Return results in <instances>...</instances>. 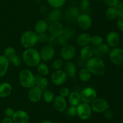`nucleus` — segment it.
<instances>
[{"label":"nucleus","mask_w":123,"mask_h":123,"mask_svg":"<svg viewBox=\"0 0 123 123\" xmlns=\"http://www.w3.org/2000/svg\"><path fill=\"white\" fill-rule=\"evenodd\" d=\"M85 67L89 70L91 74L97 77L103 76L106 72L105 62L100 57L93 56L88 60L85 63Z\"/></svg>","instance_id":"1"},{"label":"nucleus","mask_w":123,"mask_h":123,"mask_svg":"<svg viewBox=\"0 0 123 123\" xmlns=\"http://www.w3.org/2000/svg\"><path fill=\"white\" fill-rule=\"evenodd\" d=\"M22 60L29 67H36L42 61L40 52L34 48L25 49L22 53Z\"/></svg>","instance_id":"2"},{"label":"nucleus","mask_w":123,"mask_h":123,"mask_svg":"<svg viewBox=\"0 0 123 123\" xmlns=\"http://www.w3.org/2000/svg\"><path fill=\"white\" fill-rule=\"evenodd\" d=\"M19 82L22 88L30 89L36 86V75L29 69H24L19 74Z\"/></svg>","instance_id":"3"},{"label":"nucleus","mask_w":123,"mask_h":123,"mask_svg":"<svg viewBox=\"0 0 123 123\" xmlns=\"http://www.w3.org/2000/svg\"><path fill=\"white\" fill-rule=\"evenodd\" d=\"M20 42L22 46L25 49L34 48L38 43L37 34L32 30L25 31L20 36Z\"/></svg>","instance_id":"4"},{"label":"nucleus","mask_w":123,"mask_h":123,"mask_svg":"<svg viewBox=\"0 0 123 123\" xmlns=\"http://www.w3.org/2000/svg\"><path fill=\"white\" fill-rule=\"evenodd\" d=\"M77 115L82 120L86 121L91 118L92 113V109L90 104L81 102L76 106Z\"/></svg>","instance_id":"5"},{"label":"nucleus","mask_w":123,"mask_h":123,"mask_svg":"<svg viewBox=\"0 0 123 123\" xmlns=\"http://www.w3.org/2000/svg\"><path fill=\"white\" fill-rule=\"evenodd\" d=\"M92 112L97 113H104L109 109V103L108 100L103 98H97L91 103Z\"/></svg>","instance_id":"6"},{"label":"nucleus","mask_w":123,"mask_h":123,"mask_svg":"<svg viewBox=\"0 0 123 123\" xmlns=\"http://www.w3.org/2000/svg\"><path fill=\"white\" fill-rule=\"evenodd\" d=\"M80 95L82 102L90 104L97 98V92L94 88L86 87L82 90Z\"/></svg>","instance_id":"7"},{"label":"nucleus","mask_w":123,"mask_h":123,"mask_svg":"<svg viewBox=\"0 0 123 123\" xmlns=\"http://www.w3.org/2000/svg\"><path fill=\"white\" fill-rule=\"evenodd\" d=\"M109 57L111 62L115 65H123V49L119 47L112 48L109 53Z\"/></svg>","instance_id":"8"},{"label":"nucleus","mask_w":123,"mask_h":123,"mask_svg":"<svg viewBox=\"0 0 123 123\" xmlns=\"http://www.w3.org/2000/svg\"><path fill=\"white\" fill-rule=\"evenodd\" d=\"M76 54V49L72 44H67L61 48L60 51V56L64 61L72 60Z\"/></svg>","instance_id":"9"},{"label":"nucleus","mask_w":123,"mask_h":123,"mask_svg":"<svg viewBox=\"0 0 123 123\" xmlns=\"http://www.w3.org/2000/svg\"><path fill=\"white\" fill-rule=\"evenodd\" d=\"M76 22L81 30H88L92 26V19L88 13H82L79 14Z\"/></svg>","instance_id":"10"},{"label":"nucleus","mask_w":123,"mask_h":123,"mask_svg":"<svg viewBox=\"0 0 123 123\" xmlns=\"http://www.w3.org/2000/svg\"><path fill=\"white\" fill-rule=\"evenodd\" d=\"M68 76L63 69L54 71L50 76L51 82L54 85L61 86L64 84L67 80Z\"/></svg>","instance_id":"11"},{"label":"nucleus","mask_w":123,"mask_h":123,"mask_svg":"<svg viewBox=\"0 0 123 123\" xmlns=\"http://www.w3.org/2000/svg\"><path fill=\"white\" fill-rule=\"evenodd\" d=\"M43 91L37 86L32 87L29 89L28 92V100L32 102H38L40 101L42 98Z\"/></svg>","instance_id":"12"},{"label":"nucleus","mask_w":123,"mask_h":123,"mask_svg":"<svg viewBox=\"0 0 123 123\" xmlns=\"http://www.w3.org/2000/svg\"><path fill=\"white\" fill-rule=\"evenodd\" d=\"M41 59L43 62H49L54 58L55 51L54 47L50 45H46L42 48L40 52Z\"/></svg>","instance_id":"13"},{"label":"nucleus","mask_w":123,"mask_h":123,"mask_svg":"<svg viewBox=\"0 0 123 123\" xmlns=\"http://www.w3.org/2000/svg\"><path fill=\"white\" fill-rule=\"evenodd\" d=\"M80 14V10L79 8L74 6L69 7L67 9L65 13V18L67 22L70 23H73L76 22L77 19Z\"/></svg>","instance_id":"14"},{"label":"nucleus","mask_w":123,"mask_h":123,"mask_svg":"<svg viewBox=\"0 0 123 123\" xmlns=\"http://www.w3.org/2000/svg\"><path fill=\"white\" fill-rule=\"evenodd\" d=\"M120 34L115 31H111L108 33L106 37V42L112 48L117 47L120 43Z\"/></svg>","instance_id":"15"},{"label":"nucleus","mask_w":123,"mask_h":123,"mask_svg":"<svg viewBox=\"0 0 123 123\" xmlns=\"http://www.w3.org/2000/svg\"><path fill=\"white\" fill-rule=\"evenodd\" d=\"M48 30L51 36L58 37L63 33L64 27L59 21L53 22L50 23L48 27Z\"/></svg>","instance_id":"16"},{"label":"nucleus","mask_w":123,"mask_h":123,"mask_svg":"<svg viewBox=\"0 0 123 123\" xmlns=\"http://www.w3.org/2000/svg\"><path fill=\"white\" fill-rule=\"evenodd\" d=\"M12 118L14 123H28L30 119L29 115L24 110L15 111Z\"/></svg>","instance_id":"17"},{"label":"nucleus","mask_w":123,"mask_h":123,"mask_svg":"<svg viewBox=\"0 0 123 123\" xmlns=\"http://www.w3.org/2000/svg\"><path fill=\"white\" fill-rule=\"evenodd\" d=\"M52 102L54 109L58 112H64L67 107V102L66 98L60 95L55 96Z\"/></svg>","instance_id":"18"},{"label":"nucleus","mask_w":123,"mask_h":123,"mask_svg":"<svg viewBox=\"0 0 123 123\" xmlns=\"http://www.w3.org/2000/svg\"><path fill=\"white\" fill-rule=\"evenodd\" d=\"M94 56V47L89 45L82 47L80 51V57L82 60L87 61Z\"/></svg>","instance_id":"19"},{"label":"nucleus","mask_w":123,"mask_h":123,"mask_svg":"<svg viewBox=\"0 0 123 123\" xmlns=\"http://www.w3.org/2000/svg\"><path fill=\"white\" fill-rule=\"evenodd\" d=\"M64 71L66 72L68 77H74L76 74V66L74 62L70 60V61H66L64 63L63 66Z\"/></svg>","instance_id":"20"},{"label":"nucleus","mask_w":123,"mask_h":123,"mask_svg":"<svg viewBox=\"0 0 123 123\" xmlns=\"http://www.w3.org/2000/svg\"><path fill=\"white\" fill-rule=\"evenodd\" d=\"M91 35L88 33H82L76 38V43L80 47H84L89 45L91 42Z\"/></svg>","instance_id":"21"},{"label":"nucleus","mask_w":123,"mask_h":123,"mask_svg":"<svg viewBox=\"0 0 123 123\" xmlns=\"http://www.w3.org/2000/svg\"><path fill=\"white\" fill-rule=\"evenodd\" d=\"M9 65V60L4 54H1L0 55V77H3L7 74Z\"/></svg>","instance_id":"22"},{"label":"nucleus","mask_w":123,"mask_h":123,"mask_svg":"<svg viewBox=\"0 0 123 123\" xmlns=\"http://www.w3.org/2000/svg\"><path fill=\"white\" fill-rule=\"evenodd\" d=\"M13 88L11 84L8 82L0 83V98H6L12 92Z\"/></svg>","instance_id":"23"},{"label":"nucleus","mask_w":123,"mask_h":123,"mask_svg":"<svg viewBox=\"0 0 123 123\" xmlns=\"http://www.w3.org/2000/svg\"><path fill=\"white\" fill-rule=\"evenodd\" d=\"M48 21L44 19H40L36 23L34 26V31L38 34L40 33H46L48 30Z\"/></svg>","instance_id":"24"},{"label":"nucleus","mask_w":123,"mask_h":123,"mask_svg":"<svg viewBox=\"0 0 123 123\" xmlns=\"http://www.w3.org/2000/svg\"><path fill=\"white\" fill-rule=\"evenodd\" d=\"M68 100L70 106L75 107L78 106L82 102L80 94L76 91L70 92V94L68 96Z\"/></svg>","instance_id":"25"},{"label":"nucleus","mask_w":123,"mask_h":123,"mask_svg":"<svg viewBox=\"0 0 123 123\" xmlns=\"http://www.w3.org/2000/svg\"><path fill=\"white\" fill-rule=\"evenodd\" d=\"M78 77H79V80L82 82L86 83L91 80V77H92V74L86 67L82 68L79 71Z\"/></svg>","instance_id":"26"},{"label":"nucleus","mask_w":123,"mask_h":123,"mask_svg":"<svg viewBox=\"0 0 123 123\" xmlns=\"http://www.w3.org/2000/svg\"><path fill=\"white\" fill-rule=\"evenodd\" d=\"M49 84V81L46 77L40 76L39 75H36V86L40 88L43 92L46 90Z\"/></svg>","instance_id":"27"},{"label":"nucleus","mask_w":123,"mask_h":123,"mask_svg":"<svg viewBox=\"0 0 123 123\" xmlns=\"http://www.w3.org/2000/svg\"><path fill=\"white\" fill-rule=\"evenodd\" d=\"M61 16V12L59 8H55L49 12L48 15V20L50 23L59 21Z\"/></svg>","instance_id":"28"},{"label":"nucleus","mask_w":123,"mask_h":123,"mask_svg":"<svg viewBox=\"0 0 123 123\" xmlns=\"http://www.w3.org/2000/svg\"><path fill=\"white\" fill-rule=\"evenodd\" d=\"M37 71L38 75L46 77L49 73V68L45 63L40 62L37 66Z\"/></svg>","instance_id":"29"},{"label":"nucleus","mask_w":123,"mask_h":123,"mask_svg":"<svg viewBox=\"0 0 123 123\" xmlns=\"http://www.w3.org/2000/svg\"><path fill=\"white\" fill-rule=\"evenodd\" d=\"M106 16L109 20H114L118 17L117 9L115 7H109L106 11Z\"/></svg>","instance_id":"30"},{"label":"nucleus","mask_w":123,"mask_h":123,"mask_svg":"<svg viewBox=\"0 0 123 123\" xmlns=\"http://www.w3.org/2000/svg\"><path fill=\"white\" fill-rule=\"evenodd\" d=\"M76 31L73 27L71 26H66L64 27V31L62 35L66 37L68 40L73 39L75 35Z\"/></svg>","instance_id":"31"},{"label":"nucleus","mask_w":123,"mask_h":123,"mask_svg":"<svg viewBox=\"0 0 123 123\" xmlns=\"http://www.w3.org/2000/svg\"><path fill=\"white\" fill-rule=\"evenodd\" d=\"M42 98L44 102H47V103H50L54 101V98H55V95L51 90H46L43 92Z\"/></svg>","instance_id":"32"},{"label":"nucleus","mask_w":123,"mask_h":123,"mask_svg":"<svg viewBox=\"0 0 123 123\" xmlns=\"http://www.w3.org/2000/svg\"><path fill=\"white\" fill-rule=\"evenodd\" d=\"M67 0H47L48 4L54 8H60L63 7Z\"/></svg>","instance_id":"33"},{"label":"nucleus","mask_w":123,"mask_h":123,"mask_svg":"<svg viewBox=\"0 0 123 123\" xmlns=\"http://www.w3.org/2000/svg\"><path fill=\"white\" fill-rule=\"evenodd\" d=\"M64 65V60H62L61 58L56 59L53 61L52 63V68L54 71L62 69V68H63Z\"/></svg>","instance_id":"34"},{"label":"nucleus","mask_w":123,"mask_h":123,"mask_svg":"<svg viewBox=\"0 0 123 123\" xmlns=\"http://www.w3.org/2000/svg\"><path fill=\"white\" fill-rule=\"evenodd\" d=\"M4 55L8 60H10V59H12L13 57H14V55H16V49L14 47L10 46V47H7V48L4 49Z\"/></svg>","instance_id":"35"},{"label":"nucleus","mask_w":123,"mask_h":123,"mask_svg":"<svg viewBox=\"0 0 123 123\" xmlns=\"http://www.w3.org/2000/svg\"><path fill=\"white\" fill-rule=\"evenodd\" d=\"M103 42V38L102 36H100V35L96 34L94 36H91V44L94 46V47H98V45L102 43Z\"/></svg>","instance_id":"36"},{"label":"nucleus","mask_w":123,"mask_h":123,"mask_svg":"<svg viewBox=\"0 0 123 123\" xmlns=\"http://www.w3.org/2000/svg\"><path fill=\"white\" fill-rule=\"evenodd\" d=\"M97 48V49L100 51V52L101 53V54L103 55V54H109V53L111 51V47L107 44L106 43H104L103 42L102 43H101L100 45H98V47H96Z\"/></svg>","instance_id":"37"},{"label":"nucleus","mask_w":123,"mask_h":123,"mask_svg":"<svg viewBox=\"0 0 123 123\" xmlns=\"http://www.w3.org/2000/svg\"><path fill=\"white\" fill-rule=\"evenodd\" d=\"M9 62L15 67H19L22 63V60L19 55L16 54L14 57H13L12 59H10Z\"/></svg>","instance_id":"38"},{"label":"nucleus","mask_w":123,"mask_h":123,"mask_svg":"<svg viewBox=\"0 0 123 123\" xmlns=\"http://www.w3.org/2000/svg\"><path fill=\"white\" fill-rule=\"evenodd\" d=\"M66 114L69 117H74L77 115L76 107L73 106H70L69 107L66 108Z\"/></svg>","instance_id":"39"},{"label":"nucleus","mask_w":123,"mask_h":123,"mask_svg":"<svg viewBox=\"0 0 123 123\" xmlns=\"http://www.w3.org/2000/svg\"><path fill=\"white\" fill-rule=\"evenodd\" d=\"M70 94V90L69 88H68L67 87H62L59 91V95L65 98L68 97Z\"/></svg>","instance_id":"40"},{"label":"nucleus","mask_w":123,"mask_h":123,"mask_svg":"<svg viewBox=\"0 0 123 123\" xmlns=\"http://www.w3.org/2000/svg\"><path fill=\"white\" fill-rule=\"evenodd\" d=\"M68 40L62 34L57 37V44L62 47L68 44Z\"/></svg>","instance_id":"41"},{"label":"nucleus","mask_w":123,"mask_h":123,"mask_svg":"<svg viewBox=\"0 0 123 123\" xmlns=\"http://www.w3.org/2000/svg\"><path fill=\"white\" fill-rule=\"evenodd\" d=\"M49 36L46 33H40L37 34V39H38V42L41 43H44V42H48Z\"/></svg>","instance_id":"42"},{"label":"nucleus","mask_w":123,"mask_h":123,"mask_svg":"<svg viewBox=\"0 0 123 123\" xmlns=\"http://www.w3.org/2000/svg\"><path fill=\"white\" fill-rule=\"evenodd\" d=\"M80 8L82 10H86L90 6V0H81L80 2Z\"/></svg>","instance_id":"43"},{"label":"nucleus","mask_w":123,"mask_h":123,"mask_svg":"<svg viewBox=\"0 0 123 123\" xmlns=\"http://www.w3.org/2000/svg\"><path fill=\"white\" fill-rule=\"evenodd\" d=\"M115 8L117 9L118 15L119 18H123V3L121 1H119L117 5L115 6Z\"/></svg>","instance_id":"44"},{"label":"nucleus","mask_w":123,"mask_h":123,"mask_svg":"<svg viewBox=\"0 0 123 123\" xmlns=\"http://www.w3.org/2000/svg\"><path fill=\"white\" fill-rule=\"evenodd\" d=\"M14 112H15V111H14V109L12 108V107H7V108L5 109V111H4V113L6 116L10 117V118H12V117L13 116Z\"/></svg>","instance_id":"45"},{"label":"nucleus","mask_w":123,"mask_h":123,"mask_svg":"<svg viewBox=\"0 0 123 123\" xmlns=\"http://www.w3.org/2000/svg\"><path fill=\"white\" fill-rule=\"evenodd\" d=\"M104 2L109 7H115L119 2V0H103Z\"/></svg>","instance_id":"46"},{"label":"nucleus","mask_w":123,"mask_h":123,"mask_svg":"<svg viewBox=\"0 0 123 123\" xmlns=\"http://www.w3.org/2000/svg\"><path fill=\"white\" fill-rule=\"evenodd\" d=\"M104 116L107 119H112L114 116V112L109 109L107 110L104 112Z\"/></svg>","instance_id":"47"},{"label":"nucleus","mask_w":123,"mask_h":123,"mask_svg":"<svg viewBox=\"0 0 123 123\" xmlns=\"http://www.w3.org/2000/svg\"><path fill=\"white\" fill-rule=\"evenodd\" d=\"M48 42L49 45L52 46L53 47L55 45L57 44V37L50 35V37H49V38H48Z\"/></svg>","instance_id":"48"},{"label":"nucleus","mask_w":123,"mask_h":123,"mask_svg":"<svg viewBox=\"0 0 123 123\" xmlns=\"http://www.w3.org/2000/svg\"><path fill=\"white\" fill-rule=\"evenodd\" d=\"M117 27L118 29L123 32V18H120L117 22Z\"/></svg>","instance_id":"49"},{"label":"nucleus","mask_w":123,"mask_h":123,"mask_svg":"<svg viewBox=\"0 0 123 123\" xmlns=\"http://www.w3.org/2000/svg\"><path fill=\"white\" fill-rule=\"evenodd\" d=\"M2 123H14L12 118L10 117H4L2 120Z\"/></svg>","instance_id":"50"},{"label":"nucleus","mask_w":123,"mask_h":123,"mask_svg":"<svg viewBox=\"0 0 123 123\" xmlns=\"http://www.w3.org/2000/svg\"><path fill=\"white\" fill-rule=\"evenodd\" d=\"M40 123H53L49 120H44L43 121L41 122Z\"/></svg>","instance_id":"51"},{"label":"nucleus","mask_w":123,"mask_h":123,"mask_svg":"<svg viewBox=\"0 0 123 123\" xmlns=\"http://www.w3.org/2000/svg\"><path fill=\"white\" fill-rule=\"evenodd\" d=\"M94 1H97V2H98V1H102V0H94Z\"/></svg>","instance_id":"52"}]
</instances>
